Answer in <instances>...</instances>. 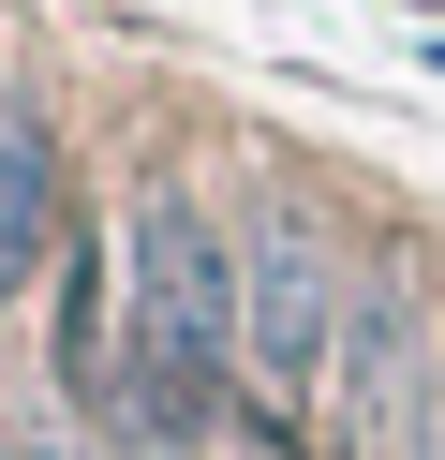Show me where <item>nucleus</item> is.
<instances>
[{
    "label": "nucleus",
    "mask_w": 445,
    "mask_h": 460,
    "mask_svg": "<svg viewBox=\"0 0 445 460\" xmlns=\"http://www.w3.org/2000/svg\"><path fill=\"white\" fill-rule=\"evenodd\" d=\"M223 386H237V252L208 238L193 193H148L119 223V386L104 401L164 460V446H193L223 416Z\"/></svg>",
    "instance_id": "f257e3e1"
},
{
    "label": "nucleus",
    "mask_w": 445,
    "mask_h": 460,
    "mask_svg": "<svg viewBox=\"0 0 445 460\" xmlns=\"http://www.w3.org/2000/svg\"><path fill=\"white\" fill-rule=\"evenodd\" d=\"M342 252L312 238L297 208H253V238H237V371H253L267 401H326V357H342Z\"/></svg>",
    "instance_id": "f03ea898"
},
{
    "label": "nucleus",
    "mask_w": 445,
    "mask_h": 460,
    "mask_svg": "<svg viewBox=\"0 0 445 460\" xmlns=\"http://www.w3.org/2000/svg\"><path fill=\"white\" fill-rule=\"evenodd\" d=\"M326 416H342V446H386V430L415 416V297H401V282H356V297H342Z\"/></svg>",
    "instance_id": "7ed1b4c3"
},
{
    "label": "nucleus",
    "mask_w": 445,
    "mask_h": 460,
    "mask_svg": "<svg viewBox=\"0 0 445 460\" xmlns=\"http://www.w3.org/2000/svg\"><path fill=\"white\" fill-rule=\"evenodd\" d=\"M45 208H59V164L30 119H0V297L30 282V252H45Z\"/></svg>",
    "instance_id": "20e7f679"
},
{
    "label": "nucleus",
    "mask_w": 445,
    "mask_h": 460,
    "mask_svg": "<svg viewBox=\"0 0 445 460\" xmlns=\"http://www.w3.org/2000/svg\"><path fill=\"white\" fill-rule=\"evenodd\" d=\"M0 460H75V446H30V430H15V446H0Z\"/></svg>",
    "instance_id": "39448f33"
}]
</instances>
